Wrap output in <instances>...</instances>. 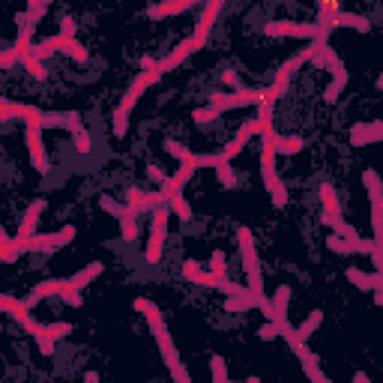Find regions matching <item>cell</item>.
I'll return each instance as SVG.
<instances>
[{
    "mask_svg": "<svg viewBox=\"0 0 383 383\" xmlns=\"http://www.w3.org/2000/svg\"><path fill=\"white\" fill-rule=\"evenodd\" d=\"M132 305H135V312H141L147 321H150V329H153V336H156V344H159V353H162L165 365H168L174 383H192L189 372H186L183 363H180V353H177V344H174V338H171V333H168V324H165L159 305L153 302V300H144V297H138Z\"/></svg>",
    "mask_w": 383,
    "mask_h": 383,
    "instance_id": "obj_1",
    "label": "cell"
},
{
    "mask_svg": "<svg viewBox=\"0 0 383 383\" xmlns=\"http://www.w3.org/2000/svg\"><path fill=\"white\" fill-rule=\"evenodd\" d=\"M162 81V75L153 69V72H141L138 78L132 81V87L126 90V96L120 99V105H117V111H114V117H111V129H114V135L117 138H123L126 132H129V114H132V108L138 105V99L144 96V90L147 87H153V84H159Z\"/></svg>",
    "mask_w": 383,
    "mask_h": 383,
    "instance_id": "obj_2",
    "label": "cell"
},
{
    "mask_svg": "<svg viewBox=\"0 0 383 383\" xmlns=\"http://www.w3.org/2000/svg\"><path fill=\"white\" fill-rule=\"evenodd\" d=\"M237 242H240V258H242V266H246V276H249V290L254 300L266 297L264 293V276H261V264H258V249H254V240H252V231L246 225L237 228Z\"/></svg>",
    "mask_w": 383,
    "mask_h": 383,
    "instance_id": "obj_3",
    "label": "cell"
},
{
    "mask_svg": "<svg viewBox=\"0 0 383 383\" xmlns=\"http://www.w3.org/2000/svg\"><path fill=\"white\" fill-rule=\"evenodd\" d=\"M261 174H264V186H266V192H270L273 204H276V207H285V204H288V189H285V183L278 180V174H276V135L264 138Z\"/></svg>",
    "mask_w": 383,
    "mask_h": 383,
    "instance_id": "obj_4",
    "label": "cell"
},
{
    "mask_svg": "<svg viewBox=\"0 0 383 383\" xmlns=\"http://www.w3.org/2000/svg\"><path fill=\"white\" fill-rule=\"evenodd\" d=\"M266 36H293V40H312V42H326L329 30L321 24H305V21H270L264 24Z\"/></svg>",
    "mask_w": 383,
    "mask_h": 383,
    "instance_id": "obj_5",
    "label": "cell"
},
{
    "mask_svg": "<svg viewBox=\"0 0 383 383\" xmlns=\"http://www.w3.org/2000/svg\"><path fill=\"white\" fill-rule=\"evenodd\" d=\"M168 216H174L168 204L153 213V228H150V240H147V249H144V261L147 264H159L162 261V249H165V240H168Z\"/></svg>",
    "mask_w": 383,
    "mask_h": 383,
    "instance_id": "obj_6",
    "label": "cell"
},
{
    "mask_svg": "<svg viewBox=\"0 0 383 383\" xmlns=\"http://www.w3.org/2000/svg\"><path fill=\"white\" fill-rule=\"evenodd\" d=\"M363 183L368 189V198H372V228H375V246L383 240V180L377 171H365Z\"/></svg>",
    "mask_w": 383,
    "mask_h": 383,
    "instance_id": "obj_7",
    "label": "cell"
},
{
    "mask_svg": "<svg viewBox=\"0 0 383 383\" xmlns=\"http://www.w3.org/2000/svg\"><path fill=\"white\" fill-rule=\"evenodd\" d=\"M75 240V228L72 225H66V228H60L57 234H36V237H30V240H24V242H18V249H21V254L24 252H54V249H60V246H66V242H72Z\"/></svg>",
    "mask_w": 383,
    "mask_h": 383,
    "instance_id": "obj_8",
    "label": "cell"
},
{
    "mask_svg": "<svg viewBox=\"0 0 383 383\" xmlns=\"http://www.w3.org/2000/svg\"><path fill=\"white\" fill-rule=\"evenodd\" d=\"M24 120V126H40L42 129V117L45 111L36 108V105H24V102H12V99H0V120L9 123V120Z\"/></svg>",
    "mask_w": 383,
    "mask_h": 383,
    "instance_id": "obj_9",
    "label": "cell"
},
{
    "mask_svg": "<svg viewBox=\"0 0 383 383\" xmlns=\"http://www.w3.org/2000/svg\"><path fill=\"white\" fill-rule=\"evenodd\" d=\"M225 9V4L222 0H207L204 4V9H201V18H198V24H195V30H192V42H195V51L198 48H204L210 42V33H213V24H216V16Z\"/></svg>",
    "mask_w": 383,
    "mask_h": 383,
    "instance_id": "obj_10",
    "label": "cell"
},
{
    "mask_svg": "<svg viewBox=\"0 0 383 383\" xmlns=\"http://www.w3.org/2000/svg\"><path fill=\"white\" fill-rule=\"evenodd\" d=\"M0 309H4L12 321H18L21 326H24V333H36V326H40V321H36V317L30 314V305L24 302V300H16V297H9V293H4V297H0Z\"/></svg>",
    "mask_w": 383,
    "mask_h": 383,
    "instance_id": "obj_11",
    "label": "cell"
},
{
    "mask_svg": "<svg viewBox=\"0 0 383 383\" xmlns=\"http://www.w3.org/2000/svg\"><path fill=\"white\" fill-rule=\"evenodd\" d=\"M42 132L40 126H24V138H28V150H30V162L33 168L40 174H48L51 162H48V150H45V141H42Z\"/></svg>",
    "mask_w": 383,
    "mask_h": 383,
    "instance_id": "obj_12",
    "label": "cell"
},
{
    "mask_svg": "<svg viewBox=\"0 0 383 383\" xmlns=\"http://www.w3.org/2000/svg\"><path fill=\"white\" fill-rule=\"evenodd\" d=\"M168 204V198H165V192H141V189H129L126 192V207H129L135 216L144 213V210H159Z\"/></svg>",
    "mask_w": 383,
    "mask_h": 383,
    "instance_id": "obj_13",
    "label": "cell"
},
{
    "mask_svg": "<svg viewBox=\"0 0 383 383\" xmlns=\"http://www.w3.org/2000/svg\"><path fill=\"white\" fill-rule=\"evenodd\" d=\"M42 129H66L72 135H78V132H84V123L75 111H45Z\"/></svg>",
    "mask_w": 383,
    "mask_h": 383,
    "instance_id": "obj_14",
    "label": "cell"
},
{
    "mask_svg": "<svg viewBox=\"0 0 383 383\" xmlns=\"http://www.w3.org/2000/svg\"><path fill=\"white\" fill-rule=\"evenodd\" d=\"M326 66L333 69V84L326 87V93H324V99L326 102H336L341 93H344V87H348V69H344V63H341V57L336 54V48L329 51V57H326Z\"/></svg>",
    "mask_w": 383,
    "mask_h": 383,
    "instance_id": "obj_15",
    "label": "cell"
},
{
    "mask_svg": "<svg viewBox=\"0 0 383 383\" xmlns=\"http://www.w3.org/2000/svg\"><path fill=\"white\" fill-rule=\"evenodd\" d=\"M326 249L336 254H372L375 252V240H344V237H326Z\"/></svg>",
    "mask_w": 383,
    "mask_h": 383,
    "instance_id": "obj_16",
    "label": "cell"
},
{
    "mask_svg": "<svg viewBox=\"0 0 383 383\" xmlns=\"http://www.w3.org/2000/svg\"><path fill=\"white\" fill-rule=\"evenodd\" d=\"M375 141H383V123L375 120V123H356L350 129V144L353 147H365V144H375Z\"/></svg>",
    "mask_w": 383,
    "mask_h": 383,
    "instance_id": "obj_17",
    "label": "cell"
},
{
    "mask_svg": "<svg viewBox=\"0 0 383 383\" xmlns=\"http://www.w3.org/2000/svg\"><path fill=\"white\" fill-rule=\"evenodd\" d=\"M42 210H45V201H42V198L30 201V207H28V213H24V219H21V225H18V234H16V240H18V242L36 237V222H40Z\"/></svg>",
    "mask_w": 383,
    "mask_h": 383,
    "instance_id": "obj_18",
    "label": "cell"
},
{
    "mask_svg": "<svg viewBox=\"0 0 383 383\" xmlns=\"http://www.w3.org/2000/svg\"><path fill=\"white\" fill-rule=\"evenodd\" d=\"M183 276L189 278V282L201 285V288H213V290H219V288H222L219 278H216L210 270H204L198 261H186V264H183Z\"/></svg>",
    "mask_w": 383,
    "mask_h": 383,
    "instance_id": "obj_19",
    "label": "cell"
},
{
    "mask_svg": "<svg viewBox=\"0 0 383 383\" xmlns=\"http://www.w3.org/2000/svg\"><path fill=\"white\" fill-rule=\"evenodd\" d=\"M189 54H195V42H192V36H186V40L180 42V45H177L174 51H171V54L168 57H165V60H159V66H156V72L159 75H165V72H171V69H177V66H180V63L189 57Z\"/></svg>",
    "mask_w": 383,
    "mask_h": 383,
    "instance_id": "obj_20",
    "label": "cell"
},
{
    "mask_svg": "<svg viewBox=\"0 0 383 383\" xmlns=\"http://www.w3.org/2000/svg\"><path fill=\"white\" fill-rule=\"evenodd\" d=\"M297 356H300V363H302V372L312 377V383H333V380H329V377L321 372V360H317V353H312L309 348H305V344L297 350Z\"/></svg>",
    "mask_w": 383,
    "mask_h": 383,
    "instance_id": "obj_21",
    "label": "cell"
},
{
    "mask_svg": "<svg viewBox=\"0 0 383 383\" xmlns=\"http://www.w3.org/2000/svg\"><path fill=\"white\" fill-rule=\"evenodd\" d=\"M51 40H54V48L57 51H63V54H69L75 63H87V60H90V54H87V48L78 42V40H75V36H51Z\"/></svg>",
    "mask_w": 383,
    "mask_h": 383,
    "instance_id": "obj_22",
    "label": "cell"
},
{
    "mask_svg": "<svg viewBox=\"0 0 383 383\" xmlns=\"http://www.w3.org/2000/svg\"><path fill=\"white\" fill-rule=\"evenodd\" d=\"M63 285H66V278H48V282H40V285H36V288L28 293V300H24V302H28L30 309H33V305L42 302L45 297H60Z\"/></svg>",
    "mask_w": 383,
    "mask_h": 383,
    "instance_id": "obj_23",
    "label": "cell"
},
{
    "mask_svg": "<svg viewBox=\"0 0 383 383\" xmlns=\"http://www.w3.org/2000/svg\"><path fill=\"white\" fill-rule=\"evenodd\" d=\"M198 168H189V165H180V171H177L168 183L162 186V192H165V198L168 201H174V198H183V189H186V183L192 180V174H195Z\"/></svg>",
    "mask_w": 383,
    "mask_h": 383,
    "instance_id": "obj_24",
    "label": "cell"
},
{
    "mask_svg": "<svg viewBox=\"0 0 383 383\" xmlns=\"http://www.w3.org/2000/svg\"><path fill=\"white\" fill-rule=\"evenodd\" d=\"M192 9V0H165V4L150 6V18H165V16H183Z\"/></svg>",
    "mask_w": 383,
    "mask_h": 383,
    "instance_id": "obj_25",
    "label": "cell"
},
{
    "mask_svg": "<svg viewBox=\"0 0 383 383\" xmlns=\"http://www.w3.org/2000/svg\"><path fill=\"white\" fill-rule=\"evenodd\" d=\"M305 147L300 135H276V156H297Z\"/></svg>",
    "mask_w": 383,
    "mask_h": 383,
    "instance_id": "obj_26",
    "label": "cell"
},
{
    "mask_svg": "<svg viewBox=\"0 0 383 383\" xmlns=\"http://www.w3.org/2000/svg\"><path fill=\"white\" fill-rule=\"evenodd\" d=\"M102 270H105V264H99V261H96V264H90V266H84L81 273H75V276L69 278V282H72V288H75V290H81V288L90 285L96 276H102Z\"/></svg>",
    "mask_w": 383,
    "mask_h": 383,
    "instance_id": "obj_27",
    "label": "cell"
},
{
    "mask_svg": "<svg viewBox=\"0 0 383 383\" xmlns=\"http://www.w3.org/2000/svg\"><path fill=\"white\" fill-rule=\"evenodd\" d=\"M344 276H348V282L356 285L360 290H375V285H377V273L368 276V273H363V270H356V266H348V270H344Z\"/></svg>",
    "mask_w": 383,
    "mask_h": 383,
    "instance_id": "obj_28",
    "label": "cell"
},
{
    "mask_svg": "<svg viewBox=\"0 0 383 383\" xmlns=\"http://www.w3.org/2000/svg\"><path fill=\"white\" fill-rule=\"evenodd\" d=\"M317 195H321V204H324V216H341V204L336 198V192L329 183H324L321 189H317Z\"/></svg>",
    "mask_w": 383,
    "mask_h": 383,
    "instance_id": "obj_29",
    "label": "cell"
},
{
    "mask_svg": "<svg viewBox=\"0 0 383 383\" xmlns=\"http://www.w3.org/2000/svg\"><path fill=\"white\" fill-rule=\"evenodd\" d=\"M165 150H168L171 156L180 159L183 165H189V168H201V165H198V156H195V153H192L189 147H183L180 141H165Z\"/></svg>",
    "mask_w": 383,
    "mask_h": 383,
    "instance_id": "obj_30",
    "label": "cell"
},
{
    "mask_svg": "<svg viewBox=\"0 0 383 383\" xmlns=\"http://www.w3.org/2000/svg\"><path fill=\"white\" fill-rule=\"evenodd\" d=\"M210 372H213V383H231L228 380V365H225V360L219 353H213L210 356ZM246 383H261L258 377H249Z\"/></svg>",
    "mask_w": 383,
    "mask_h": 383,
    "instance_id": "obj_31",
    "label": "cell"
},
{
    "mask_svg": "<svg viewBox=\"0 0 383 383\" xmlns=\"http://www.w3.org/2000/svg\"><path fill=\"white\" fill-rule=\"evenodd\" d=\"M21 254V249H18V242H16V237H9L6 231H0V261L4 264H12Z\"/></svg>",
    "mask_w": 383,
    "mask_h": 383,
    "instance_id": "obj_32",
    "label": "cell"
},
{
    "mask_svg": "<svg viewBox=\"0 0 383 383\" xmlns=\"http://www.w3.org/2000/svg\"><path fill=\"white\" fill-rule=\"evenodd\" d=\"M216 177H219V183H222L225 189H234V186H237V174H234V168H231V162L222 159V153L216 156Z\"/></svg>",
    "mask_w": 383,
    "mask_h": 383,
    "instance_id": "obj_33",
    "label": "cell"
},
{
    "mask_svg": "<svg viewBox=\"0 0 383 383\" xmlns=\"http://www.w3.org/2000/svg\"><path fill=\"white\" fill-rule=\"evenodd\" d=\"M321 324H324V312H321V309H314L309 317H305V324H302V326H297V336H300V341H302V344L309 341V338H312V333H314V329L321 326Z\"/></svg>",
    "mask_w": 383,
    "mask_h": 383,
    "instance_id": "obj_34",
    "label": "cell"
},
{
    "mask_svg": "<svg viewBox=\"0 0 383 383\" xmlns=\"http://www.w3.org/2000/svg\"><path fill=\"white\" fill-rule=\"evenodd\" d=\"M120 231H123V240H129V242L138 240V222H135V213L129 207H126L123 216H120Z\"/></svg>",
    "mask_w": 383,
    "mask_h": 383,
    "instance_id": "obj_35",
    "label": "cell"
},
{
    "mask_svg": "<svg viewBox=\"0 0 383 383\" xmlns=\"http://www.w3.org/2000/svg\"><path fill=\"white\" fill-rule=\"evenodd\" d=\"M33 338H36V344H40L42 356H51V353H54V338H51V333H48V324H40V326H36Z\"/></svg>",
    "mask_w": 383,
    "mask_h": 383,
    "instance_id": "obj_36",
    "label": "cell"
},
{
    "mask_svg": "<svg viewBox=\"0 0 383 383\" xmlns=\"http://www.w3.org/2000/svg\"><path fill=\"white\" fill-rule=\"evenodd\" d=\"M210 273L219 278V282H225V278H228V258H225V252H222V249H216V252H213V258H210Z\"/></svg>",
    "mask_w": 383,
    "mask_h": 383,
    "instance_id": "obj_37",
    "label": "cell"
},
{
    "mask_svg": "<svg viewBox=\"0 0 383 383\" xmlns=\"http://www.w3.org/2000/svg\"><path fill=\"white\" fill-rule=\"evenodd\" d=\"M21 66L28 69V72L33 75L36 81H45V78H48V72H45V63H42V60H36L33 54H28V57H24V60H21Z\"/></svg>",
    "mask_w": 383,
    "mask_h": 383,
    "instance_id": "obj_38",
    "label": "cell"
},
{
    "mask_svg": "<svg viewBox=\"0 0 383 383\" xmlns=\"http://www.w3.org/2000/svg\"><path fill=\"white\" fill-rule=\"evenodd\" d=\"M45 12H48V4H45V0H30V4H28V16H24V21L33 24V28H36V24H40V18L45 16Z\"/></svg>",
    "mask_w": 383,
    "mask_h": 383,
    "instance_id": "obj_39",
    "label": "cell"
},
{
    "mask_svg": "<svg viewBox=\"0 0 383 383\" xmlns=\"http://www.w3.org/2000/svg\"><path fill=\"white\" fill-rule=\"evenodd\" d=\"M288 302H290V288H278L276 297H273V305H276V314L278 317H288Z\"/></svg>",
    "mask_w": 383,
    "mask_h": 383,
    "instance_id": "obj_40",
    "label": "cell"
},
{
    "mask_svg": "<svg viewBox=\"0 0 383 383\" xmlns=\"http://www.w3.org/2000/svg\"><path fill=\"white\" fill-rule=\"evenodd\" d=\"M60 300L66 302V305H72V309H78V305L84 302V300H81V290H75L69 278H66V285H63V290H60Z\"/></svg>",
    "mask_w": 383,
    "mask_h": 383,
    "instance_id": "obj_41",
    "label": "cell"
},
{
    "mask_svg": "<svg viewBox=\"0 0 383 383\" xmlns=\"http://www.w3.org/2000/svg\"><path fill=\"white\" fill-rule=\"evenodd\" d=\"M168 207H171L174 216H180V222H192V207L186 204V198H174V201H168Z\"/></svg>",
    "mask_w": 383,
    "mask_h": 383,
    "instance_id": "obj_42",
    "label": "cell"
},
{
    "mask_svg": "<svg viewBox=\"0 0 383 383\" xmlns=\"http://www.w3.org/2000/svg\"><path fill=\"white\" fill-rule=\"evenodd\" d=\"M54 51H57V48H54V40H42L40 45H33L30 54H33L36 60H48L51 54H54Z\"/></svg>",
    "mask_w": 383,
    "mask_h": 383,
    "instance_id": "obj_43",
    "label": "cell"
},
{
    "mask_svg": "<svg viewBox=\"0 0 383 383\" xmlns=\"http://www.w3.org/2000/svg\"><path fill=\"white\" fill-rule=\"evenodd\" d=\"M48 333H51V338H66V336H72V324L69 321H57V324H48Z\"/></svg>",
    "mask_w": 383,
    "mask_h": 383,
    "instance_id": "obj_44",
    "label": "cell"
},
{
    "mask_svg": "<svg viewBox=\"0 0 383 383\" xmlns=\"http://www.w3.org/2000/svg\"><path fill=\"white\" fill-rule=\"evenodd\" d=\"M16 63H21V57H18L16 48H4V51H0V66H4V69L16 66Z\"/></svg>",
    "mask_w": 383,
    "mask_h": 383,
    "instance_id": "obj_45",
    "label": "cell"
},
{
    "mask_svg": "<svg viewBox=\"0 0 383 383\" xmlns=\"http://www.w3.org/2000/svg\"><path fill=\"white\" fill-rule=\"evenodd\" d=\"M75 150H78V153H90L93 150V141H90V132H78V135H75Z\"/></svg>",
    "mask_w": 383,
    "mask_h": 383,
    "instance_id": "obj_46",
    "label": "cell"
},
{
    "mask_svg": "<svg viewBox=\"0 0 383 383\" xmlns=\"http://www.w3.org/2000/svg\"><path fill=\"white\" fill-rule=\"evenodd\" d=\"M102 210H108V213L114 216V219H120V216H123V210H126V207H120L117 201H114V198H108V195H105V198H102Z\"/></svg>",
    "mask_w": 383,
    "mask_h": 383,
    "instance_id": "obj_47",
    "label": "cell"
},
{
    "mask_svg": "<svg viewBox=\"0 0 383 383\" xmlns=\"http://www.w3.org/2000/svg\"><path fill=\"white\" fill-rule=\"evenodd\" d=\"M216 117H219V114H216L210 105H207V108H198L195 114H192V120H198V123H210V120H216Z\"/></svg>",
    "mask_w": 383,
    "mask_h": 383,
    "instance_id": "obj_48",
    "label": "cell"
},
{
    "mask_svg": "<svg viewBox=\"0 0 383 383\" xmlns=\"http://www.w3.org/2000/svg\"><path fill=\"white\" fill-rule=\"evenodd\" d=\"M147 174H150V180H153V183H159V186H165V183L171 180V177L165 174V171L159 168V165H150V171H147Z\"/></svg>",
    "mask_w": 383,
    "mask_h": 383,
    "instance_id": "obj_49",
    "label": "cell"
},
{
    "mask_svg": "<svg viewBox=\"0 0 383 383\" xmlns=\"http://www.w3.org/2000/svg\"><path fill=\"white\" fill-rule=\"evenodd\" d=\"M258 336H261V341H273V338L278 336V326H276V324H266V326L258 329Z\"/></svg>",
    "mask_w": 383,
    "mask_h": 383,
    "instance_id": "obj_50",
    "label": "cell"
},
{
    "mask_svg": "<svg viewBox=\"0 0 383 383\" xmlns=\"http://www.w3.org/2000/svg\"><path fill=\"white\" fill-rule=\"evenodd\" d=\"M60 36H75V21L72 18H63L60 21Z\"/></svg>",
    "mask_w": 383,
    "mask_h": 383,
    "instance_id": "obj_51",
    "label": "cell"
},
{
    "mask_svg": "<svg viewBox=\"0 0 383 383\" xmlns=\"http://www.w3.org/2000/svg\"><path fill=\"white\" fill-rule=\"evenodd\" d=\"M372 293H375V302H377V305H383V273H377V285H375V290H372Z\"/></svg>",
    "mask_w": 383,
    "mask_h": 383,
    "instance_id": "obj_52",
    "label": "cell"
},
{
    "mask_svg": "<svg viewBox=\"0 0 383 383\" xmlns=\"http://www.w3.org/2000/svg\"><path fill=\"white\" fill-rule=\"evenodd\" d=\"M225 309H228V312H246V309H249V305H246V302H240V300H231V297H228V302H225Z\"/></svg>",
    "mask_w": 383,
    "mask_h": 383,
    "instance_id": "obj_53",
    "label": "cell"
},
{
    "mask_svg": "<svg viewBox=\"0 0 383 383\" xmlns=\"http://www.w3.org/2000/svg\"><path fill=\"white\" fill-rule=\"evenodd\" d=\"M222 81H225L228 87H237V90H240V78H237V72H231V69L222 72Z\"/></svg>",
    "mask_w": 383,
    "mask_h": 383,
    "instance_id": "obj_54",
    "label": "cell"
},
{
    "mask_svg": "<svg viewBox=\"0 0 383 383\" xmlns=\"http://www.w3.org/2000/svg\"><path fill=\"white\" fill-rule=\"evenodd\" d=\"M353 383H372V380H368V375H365V372H356V377H353Z\"/></svg>",
    "mask_w": 383,
    "mask_h": 383,
    "instance_id": "obj_55",
    "label": "cell"
},
{
    "mask_svg": "<svg viewBox=\"0 0 383 383\" xmlns=\"http://www.w3.org/2000/svg\"><path fill=\"white\" fill-rule=\"evenodd\" d=\"M84 383H99V377H96V372H87V375H84Z\"/></svg>",
    "mask_w": 383,
    "mask_h": 383,
    "instance_id": "obj_56",
    "label": "cell"
},
{
    "mask_svg": "<svg viewBox=\"0 0 383 383\" xmlns=\"http://www.w3.org/2000/svg\"><path fill=\"white\" fill-rule=\"evenodd\" d=\"M377 90H383V75H380V78H377Z\"/></svg>",
    "mask_w": 383,
    "mask_h": 383,
    "instance_id": "obj_57",
    "label": "cell"
}]
</instances>
